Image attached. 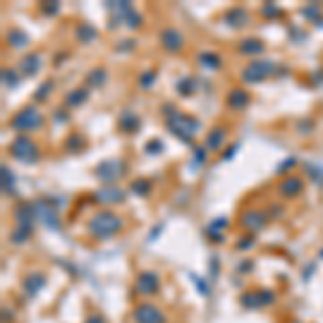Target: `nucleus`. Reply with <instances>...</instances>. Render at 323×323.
Listing matches in <instances>:
<instances>
[{
	"instance_id": "nucleus-1",
	"label": "nucleus",
	"mask_w": 323,
	"mask_h": 323,
	"mask_svg": "<svg viewBox=\"0 0 323 323\" xmlns=\"http://www.w3.org/2000/svg\"><path fill=\"white\" fill-rule=\"evenodd\" d=\"M123 231V220L114 211H99L89 220V233L97 239H108Z\"/></svg>"
},
{
	"instance_id": "nucleus-2",
	"label": "nucleus",
	"mask_w": 323,
	"mask_h": 323,
	"mask_svg": "<svg viewBox=\"0 0 323 323\" xmlns=\"http://www.w3.org/2000/svg\"><path fill=\"white\" fill-rule=\"evenodd\" d=\"M11 127L15 132H37L44 127V114L35 106V103H28V106L19 108L13 117H11Z\"/></svg>"
},
{
	"instance_id": "nucleus-3",
	"label": "nucleus",
	"mask_w": 323,
	"mask_h": 323,
	"mask_svg": "<svg viewBox=\"0 0 323 323\" xmlns=\"http://www.w3.org/2000/svg\"><path fill=\"white\" fill-rule=\"evenodd\" d=\"M166 117H168V130L175 134V136H179L183 142L192 144V136H194V132L199 130V123L190 117H185L181 112H177L170 106L166 108Z\"/></svg>"
},
{
	"instance_id": "nucleus-4",
	"label": "nucleus",
	"mask_w": 323,
	"mask_h": 323,
	"mask_svg": "<svg viewBox=\"0 0 323 323\" xmlns=\"http://www.w3.org/2000/svg\"><path fill=\"white\" fill-rule=\"evenodd\" d=\"M9 153L13 155L17 162L22 164H37L39 162V147L37 142L26 136V134H19V136L9 144Z\"/></svg>"
},
{
	"instance_id": "nucleus-5",
	"label": "nucleus",
	"mask_w": 323,
	"mask_h": 323,
	"mask_svg": "<svg viewBox=\"0 0 323 323\" xmlns=\"http://www.w3.org/2000/svg\"><path fill=\"white\" fill-rule=\"evenodd\" d=\"M127 173V164L123 160H117V158H110V160H103L95 166V177L99 181L112 185L114 181H119L121 177Z\"/></svg>"
},
{
	"instance_id": "nucleus-6",
	"label": "nucleus",
	"mask_w": 323,
	"mask_h": 323,
	"mask_svg": "<svg viewBox=\"0 0 323 323\" xmlns=\"http://www.w3.org/2000/svg\"><path fill=\"white\" fill-rule=\"evenodd\" d=\"M274 74V62L272 60H252L248 67H244V82L246 84H259V82L267 80Z\"/></svg>"
},
{
	"instance_id": "nucleus-7",
	"label": "nucleus",
	"mask_w": 323,
	"mask_h": 323,
	"mask_svg": "<svg viewBox=\"0 0 323 323\" xmlns=\"http://www.w3.org/2000/svg\"><path fill=\"white\" fill-rule=\"evenodd\" d=\"M93 199H95L97 203L101 205H119L125 201V192L119 190L117 185H106L101 187V190H97L95 194H93Z\"/></svg>"
},
{
	"instance_id": "nucleus-8",
	"label": "nucleus",
	"mask_w": 323,
	"mask_h": 323,
	"mask_svg": "<svg viewBox=\"0 0 323 323\" xmlns=\"http://www.w3.org/2000/svg\"><path fill=\"white\" fill-rule=\"evenodd\" d=\"M134 321L136 323H164V317L160 308H155L153 304H140L134 310Z\"/></svg>"
},
{
	"instance_id": "nucleus-9",
	"label": "nucleus",
	"mask_w": 323,
	"mask_h": 323,
	"mask_svg": "<svg viewBox=\"0 0 323 323\" xmlns=\"http://www.w3.org/2000/svg\"><path fill=\"white\" fill-rule=\"evenodd\" d=\"M267 224V213L259 211V209H248L244 216H242V226L246 228V231H261V228Z\"/></svg>"
},
{
	"instance_id": "nucleus-10",
	"label": "nucleus",
	"mask_w": 323,
	"mask_h": 323,
	"mask_svg": "<svg viewBox=\"0 0 323 323\" xmlns=\"http://www.w3.org/2000/svg\"><path fill=\"white\" fill-rule=\"evenodd\" d=\"M160 41H162L164 50L173 52V54L183 48V35H181L177 28H164L162 33H160Z\"/></svg>"
},
{
	"instance_id": "nucleus-11",
	"label": "nucleus",
	"mask_w": 323,
	"mask_h": 323,
	"mask_svg": "<svg viewBox=\"0 0 323 323\" xmlns=\"http://www.w3.org/2000/svg\"><path fill=\"white\" fill-rule=\"evenodd\" d=\"M278 190H280V196H285V199H295V196H299L302 190H304V181H302L299 177L291 175V177H285V179L280 181Z\"/></svg>"
},
{
	"instance_id": "nucleus-12",
	"label": "nucleus",
	"mask_w": 323,
	"mask_h": 323,
	"mask_svg": "<svg viewBox=\"0 0 323 323\" xmlns=\"http://www.w3.org/2000/svg\"><path fill=\"white\" fill-rule=\"evenodd\" d=\"M41 65H44V60H41L39 52H30V54H26L22 60H19V71L30 78V76H37L39 74Z\"/></svg>"
},
{
	"instance_id": "nucleus-13",
	"label": "nucleus",
	"mask_w": 323,
	"mask_h": 323,
	"mask_svg": "<svg viewBox=\"0 0 323 323\" xmlns=\"http://www.w3.org/2000/svg\"><path fill=\"white\" fill-rule=\"evenodd\" d=\"M237 52L242 56H256V54H263L265 52V44L256 37H246L244 41H239Z\"/></svg>"
},
{
	"instance_id": "nucleus-14",
	"label": "nucleus",
	"mask_w": 323,
	"mask_h": 323,
	"mask_svg": "<svg viewBox=\"0 0 323 323\" xmlns=\"http://www.w3.org/2000/svg\"><path fill=\"white\" fill-rule=\"evenodd\" d=\"M226 103L231 108H235V110H244L246 106H250V93L246 89H242V87H237V89H233L231 93H228Z\"/></svg>"
},
{
	"instance_id": "nucleus-15",
	"label": "nucleus",
	"mask_w": 323,
	"mask_h": 323,
	"mask_svg": "<svg viewBox=\"0 0 323 323\" xmlns=\"http://www.w3.org/2000/svg\"><path fill=\"white\" fill-rule=\"evenodd\" d=\"M35 211H37V216H39L50 228H56V224H58V211L54 209V207H50V205H46V203H37V205H35Z\"/></svg>"
},
{
	"instance_id": "nucleus-16",
	"label": "nucleus",
	"mask_w": 323,
	"mask_h": 323,
	"mask_svg": "<svg viewBox=\"0 0 323 323\" xmlns=\"http://www.w3.org/2000/svg\"><path fill=\"white\" fill-rule=\"evenodd\" d=\"M89 99V89L80 87V89H71L65 95V108H80L82 103H87Z\"/></svg>"
},
{
	"instance_id": "nucleus-17",
	"label": "nucleus",
	"mask_w": 323,
	"mask_h": 323,
	"mask_svg": "<svg viewBox=\"0 0 323 323\" xmlns=\"http://www.w3.org/2000/svg\"><path fill=\"white\" fill-rule=\"evenodd\" d=\"M158 285H160V280L155 274H140L138 278V283H136V289H138V293L142 295H151L158 291Z\"/></svg>"
},
{
	"instance_id": "nucleus-18",
	"label": "nucleus",
	"mask_w": 323,
	"mask_h": 323,
	"mask_svg": "<svg viewBox=\"0 0 323 323\" xmlns=\"http://www.w3.org/2000/svg\"><path fill=\"white\" fill-rule=\"evenodd\" d=\"M224 142H226V130L222 125H218V127H213L209 134H207V149L220 151L224 147Z\"/></svg>"
},
{
	"instance_id": "nucleus-19",
	"label": "nucleus",
	"mask_w": 323,
	"mask_h": 323,
	"mask_svg": "<svg viewBox=\"0 0 323 323\" xmlns=\"http://www.w3.org/2000/svg\"><path fill=\"white\" fill-rule=\"evenodd\" d=\"M248 19H250V15L244 7H233L231 11L226 13V24L233 26V28H244L248 24Z\"/></svg>"
},
{
	"instance_id": "nucleus-20",
	"label": "nucleus",
	"mask_w": 323,
	"mask_h": 323,
	"mask_svg": "<svg viewBox=\"0 0 323 323\" xmlns=\"http://www.w3.org/2000/svg\"><path fill=\"white\" fill-rule=\"evenodd\" d=\"M138 127H140L138 117H136L134 112L125 110V112L121 114V119H119V130H121V132H130V134H134V132H138Z\"/></svg>"
},
{
	"instance_id": "nucleus-21",
	"label": "nucleus",
	"mask_w": 323,
	"mask_h": 323,
	"mask_svg": "<svg viewBox=\"0 0 323 323\" xmlns=\"http://www.w3.org/2000/svg\"><path fill=\"white\" fill-rule=\"evenodd\" d=\"M106 80H108V71L103 69V67H97V69H91V71H89L87 84H89L91 89H101L103 84H106Z\"/></svg>"
},
{
	"instance_id": "nucleus-22",
	"label": "nucleus",
	"mask_w": 323,
	"mask_h": 323,
	"mask_svg": "<svg viewBox=\"0 0 323 323\" xmlns=\"http://www.w3.org/2000/svg\"><path fill=\"white\" fill-rule=\"evenodd\" d=\"M76 37H78V41H82V44H91L93 39H97V30L93 28L91 24L82 22V24H78V28H76Z\"/></svg>"
},
{
	"instance_id": "nucleus-23",
	"label": "nucleus",
	"mask_w": 323,
	"mask_h": 323,
	"mask_svg": "<svg viewBox=\"0 0 323 323\" xmlns=\"http://www.w3.org/2000/svg\"><path fill=\"white\" fill-rule=\"evenodd\" d=\"M7 41H9V46H11V48H24L28 44V35L24 33V30H19V28H11L7 33Z\"/></svg>"
},
{
	"instance_id": "nucleus-24",
	"label": "nucleus",
	"mask_w": 323,
	"mask_h": 323,
	"mask_svg": "<svg viewBox=\"0 0 323 323\" xmlns=\"http://www.w3.org/2000/svg\"><path fill=\"white\" fill-rule=\"evenodd\" d=\"M30 235H33V224H17L11 231V242L13 244H24Z\"/></svg>"
},
{
	"instance_id": "nucleus-25",
	"label": "nucleus",
	"mask_w": 323,
	"mask_h": 323,
	"mask_svg": "<svg viewBox=\"0 0 323 323\" xmlns=\"http://www.w3.org/2000/svg\"><path fill=\"white\" fill-rule=\"evenodd\" d=\"M3 194H15V177L9 166H3Z\"/></svg>"
},
{
	"instance_id": "nucleus-26",
	"label": "nucleus",
	"mask_w": 323,
	"mask_h": 323,
	"mask_svg": "<svg viewBox=\"0 0 323 323\" xmlns=\"http://www.w3.org/2000/svg\"><path fill=\"white\" fill-rule=\"evenodd\" d=\"M199 62L203 67H209V69H218L220 67V56L213 54V52H203L199 56Z\"/></svg>"
},
{
	"instance_id": "nucleus-27",
	"label": "nucleus",
	"mask_w": 323,
	"mask_h": 323,
	"mask_svg": "<svg viewBox=\"0 0 323 323\" xmlns=\"http://www.w3.org/2000/svg\"><path fill=\"white\" fill-rule=\"evenodd\" d=\"M3 84L7 89H15L19 84V76L15 74V69H3Z\"/></svg>"
},
{
	"instance_id": "nucleus-28",
	"label": "nucleus",
	"mask_w": 323,
	"mask_h": 323,
	"mask_svg": "<svg viewBox=\"0 0 323 323\" xmlns=\"http://www.w3.org/2000/svg\"><path fill=\"white\" fill-rule=\"evenodd\" d=\"M65 149H67L69 153H76V151H80V149H84V138L78 136V134H71V136L67 138V142H65Z\"/></svg>"
},
{
	"instance_id": "nucleus-29",
	"label": "nucleus",
	"mask_w": 323,
	"mask_h": 323,
	"mask_svg": "<svg viewBox=\"0 0 323 323\" xmlns=\"http://www.w3.org/2000/svg\"><path fill=\"white\" fill-rule=\"evenodd\" d=\"M130 187H132V192H134V194L144 196V194H149V190H151V183H149L147 179H134Z\"/></svg>"
},
{
	"instance_id": "nucleus-30",
	"label": "nucleus",
	"mask_w": 323,
	"mask_h": 323,
	"mask_svg": "<svg viewBox=\"0 0 323 323\" xmlns=\"http://www.w3.org/2000/svg\"><path fill=\"white\" fill-rule=\"evenodd\" d=\"M52 87H54V82H52V80H48L46 84H41V87H39V91L35 93V99H48Z\"/></svg>"
},
{
	"instance_id": "nucleus-31",
	"label": "nucleus",
	"mask_w": 323,
	"mask_h": 323,
	"mask_svg": "<svg viewBox=\"0 0 323 323\" xmlns=\"http://www.w3.org/2000/svg\"><path fill=\"white\" fill-rule=\"evenodd\" d=\"M179 93H183V95H190V93L194 91V80L192 78H183V82H179Z\"/></svg>"
},
{
	"instance_id": "nucleus-32",
	"label": "nucleus",
	"mask_w": 323,
	"mask_h": 323,
	"mask_svg": "<svg viewBox=\"0 0 323 323\" xmlns=\"http://www.w3.org/2000/svg\"><path fill=\"white\" fill-rule=\"evenodd\" d=\"M153 82H155V71H147V74L140 76V87L142 89H151Z\"/></svg>"
},
{
	"instance_id": "nucleus-33",
	"label": "nucleus",
	"mask_w": 323,
	"mask_h": 323,
	"mask_svg": "<svg viewBox=\"0 0 323 323\" xmlns=\"http://www.w3.org/2000/svg\"><path fill=\"white\" fill-rule=\"evenodd\" d=\"M302 13H304L306 17H312V22H315V19L321 15V11H319V7H317V5H308V7H304V9H302Z\"/></svg>"
},
{
	"instance_id": "nucleus-34",
	"label": "nucleus",
	"mask_w": 323,
	"mask_h": 323,
	"mask_svg": "<svg viewBox=\"0 0 323 323\" xmlns=\"http://www.w3.org/2000/svg\"><path fill=\"white\" fill-rule=\"evenodd\" d=\"M263 13H265V15H278L280 9H278L276 5H265V7H263Z\"/></svg>"
},
{
	"instance_id": "nucleus-35",
	"label": "nucleus",
	"mask_w": 323,
	"mask_h": 323,
	"mask_svg": "<svg viewBox=\"0 0 323 323\" xmlns=\"http://www.w3.org/2000/svg\"><path fill=\"white\" fill-rule=\"evenodd\" d=\"M44 11H46V13H56V11H58V3H50V5H44Z\"/></svg>"
},
{
	"instance_id": "nucleus-36",
	"label": "nucleus",
	"mask_w": 323,
	"mask_h": 323,
	"mask_svg": "<svg viewBox=\"0 0 323 323\" xmlns=\"http://www.w3.org/2000/svg\"><path fill=\"white\" fill-rule=\"evenodd\" d=\"M194 155H196V162H199V164H203V162H205V151H203V149H196V151H194Z\"/></svg>"
},
{
	"instance_id": "nucleus-37",
	"label": "nucleus",
	"mask_w": 323,
	"mask_h": 323,
	"mask_svg": "<svg viewBox=\"0 0 323 323\" xmlns=\"http://www.w3.org/2000/svg\"><path fill=\"white\" fill-rule=\"evenodd\" d=\"M54 119H56V121H65V119H67V114H65V112H60V110H58V112L54 114Z\"/></svg>"
},
{
	"instance_id": "nucleus-38",
	"label": "nucleus",
	"mask_w": 323,
	"mask_h": 323,
	"mask_svg": "<svg viewBox=\"0 0 323 323\" xmlns=\"http://www.w3.org/2000/svg\"><path fill=\"white\" fill-rule=\"evenodd\" d=\"M235 151H237V147H231V149H228V151L224 153V160H231V155H233Z\"/></svg>"
}]
</instances>
